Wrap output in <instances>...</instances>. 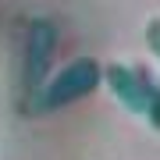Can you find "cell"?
<instances>
[{"instance_id":"6da1fadb","label":"cell","mask_w":160,"mask_h":160,"mask_svg":"<svg viewBox=\"0 0 160 160\" xmlns=\"http://www.w3.org/2000/svg\"><path fill=\"white\" fill-rule=\"evenodd\" d=\"M96 82H100V64L89 61V57H78L36 96V107L50 110V107H61V103H68V100H78V96H86V92H92Z\"/></svg>"},{"instance_id":"7a4b0ae2","label":"cell","mask_w":160,"mask_h":160,"mask_svg":"<svg viewBox=\"0 0 160 160\" xmlns=\"http://www.w3.org/2000/svg\"><path fill=\"white\" fill-rule=\"evenodd\" d=\"M53 43H57L53 25L50 22H36L32 32H29V53H25V89L29 92H36V82L43 78L46 61H50V53H53Z\"/></svg>"},{"instance_id":"3957f363","label":"cell","mask_w":160,"mask_h":160,"mask_svg":"<svg viewBox=\"0 0 160 160\" xmlns=\"http://www.w3.org/2000/svg\"><path fill=\"white\" fill-rule=\"evenodd\" d=\"M107 78H110V86H114L118 100L125 103V107H132V110H149V103H153L157 92L146 86V78H142L135 68H128V64H114Z\"/></svg>"},{"instance_id":"277c9868","label":"cell","mask_w":160,"mask_h":160,"mask_svg":"<svg viewBox=\"0 0 160 160\" xmlns=\"http://www.w3.org/2000/svg\"><path fill=\"white\" fill-rule=\"evenodd\" d=\"M146 43H149V50H153L157 57H160V18L146 25Z\"/></svg>"}]
</instances>
